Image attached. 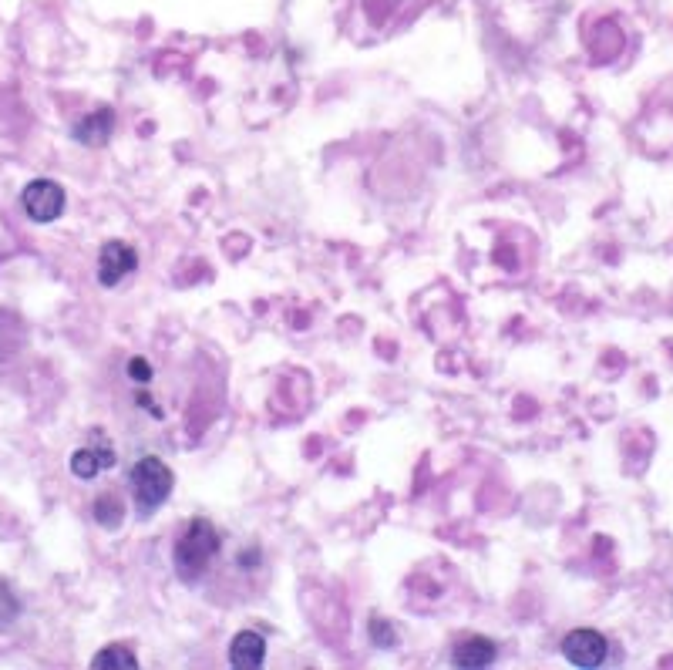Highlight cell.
Listing matches in <instances>:
<instances>
[{
  "mask_svg": "<svg viewBox=\"0 0 673 670\" xmlns=\"http://www.w3.org/2000/svg\"><path fill=\"white\" fill-rule=\"evenodd\" d=\"M138 266V253L122 240H112L98 253V283L101 287H118L125 277H132Z\"/></svg>",
  "mask_w": 673,
  "mask_h": 670,
  "instance_id": "obj_5",
  "label": "cell"
},
{
  "mask_svg": "<svg viewBox=\"0 0 673 670\" xmlns=\"http://www.w3.org/2000/svg\"><path fill=\"white\" fill-rule=\"evenodd\" d=\"M108 465H115V452L108 445L78 448V452L71 455V472H75L78 479H85V482H91L101 472V468H108Z\"/></svg>",
  "mask_w": 673,
  "mask_h": 670,
  "instance_id": "obj_8",
  "label": "cell"
},
{
  "mask_svg": "<svg viewBox=\"0 0 673 670\" xmlns=\"http://www.w3.org/2000/svg\"><path fill=\"white\" fill-rule=\"evenodd\" d=\"M266 660V640L260 633L253 630H243L233 637V644H229V664L236 670H256Z\"/></svg>",
  "mask_w": 673,
  "mask_h": 670,
  "instance_id": "obj_7",
  "label": "cell"
},
{
  "mask_svg": "<svg viewBox=\"0 0 673 670\" xmlns=\"http://www.w3.org/2000/svg\"><path fill=\"white\" fill-rule=\"evenodd\" d=\"M91 516H95L98 526L118 529V526H122V519H125V506H122V499H118V495L105 492V495H98V499H95V506H91Z\"/></svg>",
  "mask_w": 673,
  "mask_h": 670,
  "instance_id": "obj_10",
  "label": "cell"
},
{
  "mask_svg": "<svg viewBox=\"0 0 673 670\" xmlns=\"http://www.w3.org/2000/svg\"><path fill=\"white\" fill-rule=\"evenodd\" d=\"M495 657H499V647H495V640L488 637H465L455 644V667H465V670H482V667H492Z\"/></svg>",
  "mask_w": 673,
  "mask_h": 670,
  "instance_id": "obj_6",
  "label": "cell"
},
{
  "mask_svg": "<svg viewBox=\"0 0 673 670\" xmlns=\"http://www.w3.org/2000/svg\"><path fill=\"white\" fill-rule=\"evenodd\" d=\"M610 644L599 630H573L562 640V657L573 667H603Z\"/></svg>",
  "mask_w": 673,
  "mask_h": 670,
  "instance_id": "obj_4",
  "label": "cell"
},
{
  "mask_svg": "<svg viewBox=\"0 0 673 670\" xmlns=\"http://www.w3.org/2000/svg\"><path fill=\"white\" fill-rule=\"evenodd\" d=\"M64 203H68V196H64L61 182L54 179H34L21 192V206L34 223H54L64 213Z\"/></svg>",
  "mask_w": 673,
  "mask_h": 670,
  "instance_id": "obj_3",
  "label": "cell"
},
{
  "mask_svg": "<svg viewBox=\"0 0 673 670\" xmlns=\"http://www.w3.org/2000/svg\"><path fill=\"white\" fill-rule=\"evenodd\" d=\"M128 485H132V495H135L138 512H142V516H152L155 509L169 502L172 485H175V475H172V468L165 465L159 455H142L132 465Z\"/></svg>",
  "mask_w": 673,
  "mask_h": 670,
  "instance_id": "obj_2",
  "label": "cell"
},
{
  "mask_svg": "<svg viewBox=\"0 0 673 670\" xmlns=\"http://www.w3.org/2000/svg\"><path fill=\"white\" fill-rule=\"evenodd\" d=\"M112 128H115V115L108 112V108H98V112L85 115L75 125V139L81 145H105L108 135H112Z\"/></svg>",
  "mask_w": 673,
  "mask_h": 670,
  "instance_id": "obj_9",
  "label": "cell"
},
{
  "mask_svg": "<svg viewBox=\"0 0 673 670\" xmlns=\"http://www.w3.org/2000/svg\"><path fill=\"white\" fill-rule=\"evenodd\" d=\"M17 596L11 593V586H7L4 580H0V627H7L14 617H17Z\"/></svg>",
  "mask_w": 673,
  "mask_h": 670,
  "instance_id": "obj_12",
  "label": "cell"
},
{
  "mask_svg": "<svg viewBox=\"0 0 673 670\" xmlns=\"http://www.w3.org/2000/svg\"><path fill=\"white\" fill-rule=\"evenodd\" d=\"M91 667H98V670H108V667H138V660H135L132 650H125L122 644H112V647L101 650V654H95Z\"/></svg>",
  "mask_w": 673,
  "mask_h": 670,
  "instance_id": "obj_11",
  "label": "cell"
},
{
  "mask_svg": "<svg viewBox=\"0 0 673 670\" xmlns=\"http://www.w3.org/2000/svg\"><path fill=\"white\" fill-rule=\"evenodd\" d=\"M128 378H132L135 384H149L152 381V364L145 361V357H132V361H128Z\"/></svg>",
  "mask_w": 673,
  "mask_h": 670,
  "instance_id": "obj_14",
  "label": "cell"
},
{
  "mask_svg": "<svg viewBox=\"0 0 673 670\" xmlns=\"http://www.w3.org/2000/svg\"><path fill=\"white\" fill-rule=\"evenodd\" d=\"M219 549H223V536H219V529L202 516L189 519L186 526H182L179 539H175V546H172L175 573H179L186 583L202 580L206 569L216 563Z\"/></svg>",
  "mask_w": 673,
  "mask_h": 670,
  "instance_id": "obj_1",
  "label": "cell"
},
{
  "mask_svg": "<svg viewBox=\"0 0 673 670\" xmlns=\"http://www.w3.org/2000/svg\"><path fill=\"white\" fill-rule=\"evenodd\" d=\"M394 637H398V633H394V627L387 620H381V617L371 620V640H374L377 647H391Z\"/></svg>",
  "mask_w": 673,
  "mask_h": 670,
  "instance_id": "obj_13",
  "label": "cell"
}]
</instances>
